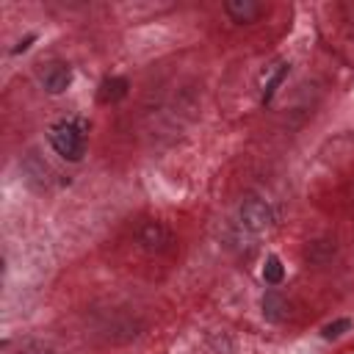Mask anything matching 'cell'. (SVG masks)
<instances>
[{
	"label": "cell",
	"mask_w": 354,
	"mask_h": 354,
	"mask_svg": "<svg viewBox=\"0 0 354 354\" xmlns=\"http://www.w3.org/2000/svg\"><path fill=\"white\" fill-rule=\"evenodd\" d=\"M33 41H36V33H28L25 39H19V41H17V47H14L11 53H14V55H19V53H25V50H28Z\"/></svg>",
	"instance_id": "obj_15"
},
{
	"label": "cell",
	"mask_w": 354,
	"mask_h": 354,
	"mask_svg": "<svg viewBox=\"0 0 354 354\" xmlns=\"http://www.w3.org/2000/svg\"><path fill=\"white\" fill-rule=\"evenodd\" d=\"M260 310H263V318L268 324H282V321L290 318L293 304H290V299L285 293H279L277 288H268L263 293V299H260Z\"/></svg>",
	"instance_id": "obj_4"
},
{
	"label": "cell",
	"mask_w": 354,
	"mask_h": 354,
	"mask_svg": "<svg viewBox=\"0 0 354 354\" xmlns=\"http://www.w3.org/2000/svg\"><path fill=\"white\" fill-rule=\"evenodd\" d=\"M72 77L75 75H72V66L69 64H53V66L44 69L41 86H44L47 94H64L72 86Z\"/></svg>",
	"instance_id": "obj_9"
},
{
	"label": "cell",
	"mask_w": 354,
	"mask_h": 354,
	"mask_svg": "<svg viewBox=\"0 0 354 354\" xmlns=\"http://www.w3.org/2000/svg\"><path fill=\"white\" fill-rule=\"evenodd\" d=\"M266 6L257 0H227L224 3V14L235 22V25H252L263 17Z\"/></svg>",
	"instance_id": "obj_5"
},
{
	"label": "cell",
	"mask_w": 354,
	"mask_h": 354,
	"mask_svg": "<svg viewBox=\"0 0 354 354\" xmlns=\"http://www.w3.org/2000/svg\"><path fill=\"white\" fill-rule=\"evenodd\" d=\"M105 332H108V340H113V343H122V340H130V337H136V335L141 332V321L122 315V318L111 321V324L105 326Z\"/></svg>",
	"instance_id": "obj_10"
},
{
	"label": "cell",
	"mask_w": 354,
	"mask_h": 354,
	"mask_svg": "<svg viewBox=\"0 0 354 354\" xmlns=\"http://www.w3.org/2000/svg\"><path fill=\"white\" fill-rule=\"evenodd\" d=\"M136 241L149 254H166L174 246V232L163 221H144L136 230Z\"/></svg>",
	"instance_id": "obj_3"
},
{
	"label": "cell",
	"mask_w": 354,
	"mask_h": 354,
	"mask_svg": "<svg viewBox=\"0 0 354 354\" xmlns=\"http://www.w3.org/2000/svg\"><path fill=\"white\" fill-rule=\"evenodd\" d=\"M282 279H285V266H282V260H279L277 254H268L266 263H263V282L271 285V288H277V285H282Z\"/></svg>",
	"instance_id": "obj_12"
},
{
	"label": "cell",
	"mask_w": 354,
	"mask_h": 354,
	"mask_svg": "<svg viewBox=\"0 0 354 354\" xmlns=\"http://www.w3.org/2000/svg\"><path fill=\"white\" fill-rule=\"evenodd\" d=\"M130 91V80L122 77V75H111V77H102L100 86H97V102L100 105H113L119 100H124Z\"/></svg>",
	"instance_id": "obj_8"
},
{
	"label": "cell",
	"mask_w": 354,
	"mask_h": 354,
	"mask_svg": "<svg viewBox=\"0 0 354 354\" xmlns=\"http://www.w3.org/2000/svg\"><path fill=\"white\" fill-rule=\"evenodd\" d=\"M86 133H88L86 119H58L47 130V141L58 158H64L66 163H77L86 155Z\"/></svg>",
	"instance_id": "obj_1"
},
{
	"label": "cell",
	"mask_w": 354,
	"mask_h": 354,
	"mask_svg": "<svg viewBox=\"0 0 354 354\" xmlns=\"http://www.w3.org/2000/svg\"><path fill=\"white\" fill-rule=\"evenodd\" d=\"M19 354H55V348L44 340H36V337H28L19 343Z\"/></svg>",
	"instance_id": "obj_14"
},
{
	"label": "cell",
	"mask_w": 354,
	"mask_h": 354,
	"mask_svg": "<svg viewBox=\"0 0 354 354\" xmlns=\"http://www.w3.org/2000/svg\"><path fill=\"white\" fill-rule=\"evenodd\" d=\"M238 218H241V227L249 232H263V230L274 227V221H277L274 207L260 196H246L238 207Z\"/></svg>",
	"instance_id": "obj_2"
},
{
	"label": "cell",
	"mask_w": 354,
	"mask_h": 354,
	"mask_svg": "<svg viewBox=\"0 0 354 354\" xmlns=\"http://www.w3.org/2000/svg\"><path fill=\"white\" fill-rule=\"evenodd\" d=\"M348 329H351V318H335V321H329V324L321 326V337L324 340H337Z\"/></svg>",
	"instance_id": "obj_13"
},
{
	"label": "cell",
	"mask_w": 354,
	"mask_h": 354,
	"mask_svg": "<svg viewBox=\"0 0 354 354\" xmlns=\"http://www.w3.org/2000/svg\"><path fill=\"white\" fill-rule=\"evenodd\" d=\"M22 174H25V183L36 191L47 188V183H50V166L44 158H39V152H28L22 158Z\"/></svg>",
	"instance_id": "obj_6"
},
{
	"label": "cell",
	"mask_w": 354,
	"mask_h": 354,
	"mask_svg": "<svg viewBox=\"0 0 354 354\" xmlns=\"http://www.w3.org/2000/svg\"><path fill=\"white\" fill-rule=\"evenodd\" d=\"M335 254H337L335 238H313V241H307V246H304V260H307L310 266H315V268L329 266V263L335 260Z\"/></svg>",
	"instance_id": "obj_7"
},
{
	"label": "cell",
	"mask_w": 354,
	"mask_h": 354,
	"mask_svg": "<svg viewBox=\"0 0 354 354\" xmlns=\"http://www.w3.org/2000/svg\"><path fill=\"white\" fill-rule=\"evenodd\" d=\"M288 72H290V64H279V66L268 75V80L263 83V97H260V102H263V105H268V102L274 100V94H277V91H279V86L285 83Z\"/></svg>",
	"instance_id": "obj_11"
}]
</instances>
